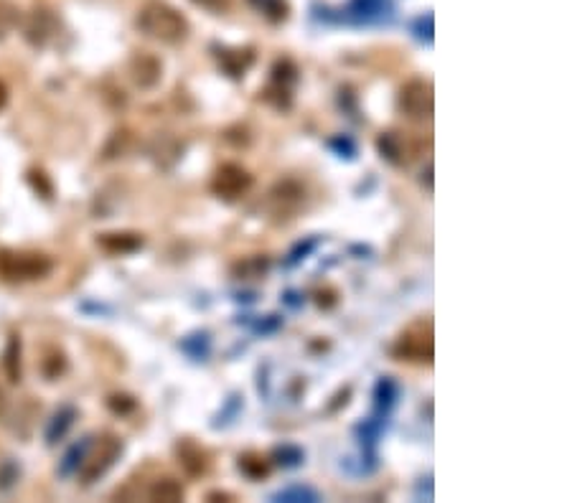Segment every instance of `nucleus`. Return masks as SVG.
<instances>
[{
	"instance_id": "obj_1",
	"label": "nucleus",
	"mask_w": 572,
	"mask_h": 503,
	"mask_svg": "<svg viewBox=\"0 0 572 503\" xmlns=\"http://www.w3.org/2000/svg\"><path fill=\"white\" fill-rule=\"evenodd\" d=\"M138 28L148 39H156L161 44H181L189 36V21L181 11L168 6L166 0H150L140 8Z\"/></svg>"
},
{
	"instance_id": "obj_2",
	"label": "nucleus",
	"mask_w": 572,
	"mask_h": 503,
	"mask_svg": "<svg viewBox=\"0 0 572 503\" xmlns=\"http://www.w3.org/2000/svg\"><path fill=\"white\" fill-rule=\"evenodd\" d=\"M120 453H123V440L117 435H112V432L84 443L82 448H79V460H77L79 481H82L84 486L100 481L107 470L115 465Z\"/></svg>"
},
{
	"instance_id": "obj_3",
	"label": "nucleus",
	"mask_w": 572,
	"mask_h": 503,
	"mask_svg": "<svg viewBox=\"0 0 572 503\" xmlns=\"http://www.w3.org/2000/svg\"><path fill=\"white\" fill-rule=\"evenodd\" d=\"M51 272V260L41 252H16L3 249L0 252V275L11 282L41 280Z\"/></svg>"
},
{
	"instance_id": "obj_4",
	"label": "nucleus",
	"mask_w": 572,
	"mask_h": 503,
	"mask_svg": "<svg viewBox=\"0 0 572 503\" xmlns=\"http://www.w3.org/2000/svg\"><path fill=\"white\" fill-rule=\"evenodd\" d=\"M435 341H433V323L415 321L402 331L395 343V356L412 364H433Z\"/></svg>"
},
{
	"instance_id": "obj_5",
	"label": "nucleus",
	"mask_w": 572,
	"mask_h": 503,
	"mask_svg": "<svg viewBox=\"0 0 572 503\" xmlns=\"http://www.w3.org/2000/svg\"><path fill=\"white\" fill-rule=\"evenodd\" d=\"M400 110L405 112L410 120H430L435 110L433 84L425 82V79H412V82H407L400 92Z\"/></svg>"
},
{
	"instance_id": "obj_6",
	"label": "nucleus",
	"mask_w": 572,
	"mask_h": 503,
	"mask_svg": "<svg viewBox=\"0 0 572 503\" xmlns=\"http://www.w3.org/2000/svg\"><path fill=\"white\" fill-rule=\"evenodd\" d=\"M252 188V176L237 163H224L212 178V191L224 201H237Z\"/></svg>"
},
{
	"instance_id": "obj_7",
	"label": "nucleus",
	"mask_w": 572,
	"mask_h": 503,
	"mask_svg": "<svg viewBox=\"0 0 572 503\" xmlns=\"http://www.w3.org/2000/svg\"><path fill=\"white\" fill-rule=\"evenodd\" d=\"M59 28H62V23H59V18H56L54 13L46 11V8H36V11L23 21V36L28 39V44L49 46L51 41L59 36Z\"/></svg>"
},
{
	"instance_id": "obj_8",
	"label": "nucleus",
	"mask_w": 572,
	"mask_h": 503,
	"mask_svg": "<svg viewBox=\"0 0 572 503\" xmlns=\"http://www.w3.org/2000/svg\"><path fill=\"white\" fill-rule=\"evenodd\" d=\"M217 59L219 67H222L229 77L242 79L247 74V69L255 64V49H250V46H245V49H242V46H237V49H219Z\"/></svg>"
},
{
	"instance_id": "obj_9",
	"label": "nucleus",
	"mask_w": 572,
	"mask_h": 503,
	"mask_svg": "<svg viewBox=\"0 0 572 503\" xmlns=\"http://www.w3.org/2000/svg\"><path fill=\"white\" fill-rule=\"evenodd\" d=\"M176 455L181 468H184L189 476H201V473H206V468H209L206 450L201 448V445H196L194 440H189V437L176 445Z\"/></svg>"
},
{
	"instance_id": "obj_10",
	"label": "nucleus",
	"mask_w": 572,
	"mask_h": 503,
	"mask_svg": "<svg viewBox=\"0 0 572 503\" xmlns=\"http://www.w3.org/2000/svg\"><path fill=\"white\" fill-rule=\"evenodd\" d=\"M161 61L156 59L153 54H148V51H138L133 59V79L138 87L143 89H150L156 87L158 79H161Z\"/></svg>"
},
{
	"instance_id": "obj_11",
	"label": "nucleus",
	"mask_w": 572,
	"mask_h": 503,
	"mask_svg": "<svg viewBox=\"0 0 572 503\" xmlns=\"http://www.w3.org/2000/svg\"><path fill=\"white\" fill-rule=\"evenodd\" d=\"M102 249L112 252V255H125V252H135V249L143 244V237L140 234H130V232H115V234H102L97 239Z\"/></svg>"
},
{
	"instance_id": "obj_12",
	"label": "nucleus",
	"mask_w": 572,
	"mask_h": 503,
	"mask_svg": "<svg viewBox=\"0 0 572 503\" xmlns=\"http://www.w3.org/2000/svg\"><path fill=\"white\" fill-rule=\"evenodd\" d=\"M262 18L270 23H283L290 16V3L288 0H247Z\"/></svg>"
},
{
	"instance_id": "obj_13",
	"label": "nucleus",
	"mask_w": 572,
	"mask_h": 503,
	"mask_svg": "<svg viewBox=\"0 0 572 503\" xmlns=\"http://www.w3.org/2000/svg\"><path fill=\"white\" fill-rule=\"evenodd\" d=\"M150 501H181L184 498V486L173 478H158L148 491Z\"/></svg>"
},
{
	"instance_id": "obj_14",
	"label": "nucleus",
	"mask_w": 572,
	"mask_h": 503,
	"mask_svg": "<svg viewBox=\"0 0 572 503\" xmlns=\"http://www.w3.org/2000/svg\"><path fill=\"white\" fill-rule=\"evenodd\" d=\"M239 470H242L247 478H252V481H260V478L270 476V460L257 453L239 455Z\"/></svg>"
},
{
	"instance_id": "obj_15",
	"label": "nucleus",
	"mask_w": 572,
	"mask_h": 503,
	"mask_svg": "<svg viewBox=\"0 0 572 503\" xmlns=\"http://www.w3.org/2000/svg\"><path fill=\"white\" fill-rule=\"evenodd\" d=\"M18 21H21V13H18V8L13 6V3H8V0H0V41L11 34L13 28L18 26Z\"/></svg>"
},
{
	"instance_id": "obj_16",
	"label": "nucleus",
	"mask_w": 572,
	"mask_h": 503,
	"mask_svg": "<svg viewBox=\"0 0 572 503\" xmlns=\"http://www.w3.org/2000/svg\"><path fill=\"white\" fill-rule=\"evenodd\" d=\"M275 501H318V493L313 488H288V491H280L275 496Z\"/></svg>"
},
{
	"instance_id": "obj_17",
	"label": "nucleus",
	"mask_w": 572,
	"mask_h": 503,
	"mask_svg": "<svg viewBox=\"0 0 572 503\" xmlns=\"http://www.w3.org/2000/svg\"><path fill=\"white\" fill-rule=\"evenodd\" d=\"M18 354H21V343L13 338L11 346H8V376H11V382H18V376H21V361H18Z\"/></svg>"
},
{
	"instance_id": "obj_18",
	"label": "nucleus",
	"mask_w": 572,
	"mask_h": 503,
	"mask_svg": "<svg viewBox=\"0 0 572 503\" xmlns=\"http://www.w3.org/2000/svg\"><path fill=\"white\" fill-rule=\"evenodd\" d=\"M354 8L364 16H377L387 8V0H354Z\"/></svg>"
},
{
	"instance_id": "obj_19",
	"label": "nucleus",
	"mask_w": 572,
	"mask_h": 503,
	"mask_svg": "<svg viewBox=\"0 0 572 503\" xmlns=\"http://www.w3.org/2000/svg\"><path fill=\"white\" fill-rule=\"evenodd\" d=\"M191 3L209 13H227L232 8V0H191Z\"/></svg>"
},
{
	"instance_id": "obj_20",
	"label": "nucleus",
	"mask_w": 572,
	"mask_h": 503,
	"mask_svg": "<svg viewBox=\"0 0 572 503\" xmlns=\"http://www.w3.org/2000/svg\"><path fill=\"white\" fill-rule=\"evenodd\" d=\"M6 100H8V92H6V87L0 84V107L6 105Z\"/></svg>"
}]
</instances>
